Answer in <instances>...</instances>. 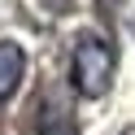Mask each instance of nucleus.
I'll use <instances>...</instances> for the list:
<instances>
[{
	"label": "nucleus",
	"mask_w": 135,
	"mask_h": 135,
	"mask_svg": "<svg viewBox=\"0 0 135 135\" xmlns=\"http://www.w3.org/2000/svg\"><path fill=\"white\" fill-rule=\"evenodd\" d=\"M113 70H118V52L105 35L96 31H83L74 39V52H70V79H74V91L87 100L105 96L113 87Z\"/></svg>",
	"instance_id": "1"
},
{
	"label": "nucleus",
	"mask_w": 135,
	"mask_h": 135,
	"mask_svg": "<svg viewBox=\"0 0 135 135\" xmlns=\"http://www.w3.org/2000/svg\"><path fill=\"white\" fill-rule=\"evenodd\" d=\"M22 79H26V52H22V44L0 39V105L13 100V91L22 87Z\"/></svg>",
	"instance_id": "2"
},
{
	"label": "nucleus",
	"mask_w": 135,
	"mask_h": 135,
	"mask_svg": "<svg viewBox=\"0 0 135 135\" xmlns=\"http://www.w3.org/2000/svg\"><path fill=\"white\" fill-rule=\"evenodd\" d=\"M35 131L39 135H74V118H70V109L65 105H57V100H39V109H35Z\"/></svg>",
	"instance_id": "3"
},
{
	"label": "nucleus",
	"mask_w": 135,
	"mask_h": 135,
	"mask_svg": "<svg viewBox=\"0 0 135 135\" xmlns=\"http://www.w3.org/2000/svg\"><path fill=\"white\" fill-rule=\"evenodd\" d=\"M126 135H135V131H126Z\"/></svg>",
	"instance_id": "4"
}]
</instances>
